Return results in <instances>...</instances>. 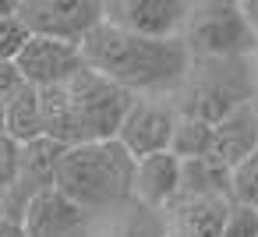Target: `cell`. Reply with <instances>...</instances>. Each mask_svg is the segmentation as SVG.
Here are the masks:
<instances>
[{
  "instance_id": "obj_1",
  "label": "cell",
  "mask_w": 258,
  "mask_h": 237,
  "mask_svg": "<svg viewBox=\"0 0 258 237\" xmlns=\"http://www.w3.org/2000/svg\"><path fill=\"white\" fill-rule=\"evenodd\" d=\"M82 53L92 71H99L103 78L117 82L135 96L177 92L195 61L184 39H145L110 22H103L82 43Z\"/></svg>"
},
{
  "instance_id": "obj_2",
  "label": "cell",
  "mask_w": 258,
  "mask_h": 237,
  "mask_svg": "<svg viewBox=\"0 0 258 237\" xmlns=\"http://www.w3.org/2000/svg\"><path fill=\"white\" fill-rule=\"evenodd\" d=\"M135 166L138 159L117 138L71 145L57 170V191L92 216L120 212L135 202Z\"/></svg>"
},
{
  "instance_id": "obj_3",
  "label": "cell",
  "mask_w": 258,
  "mask_h": 237,
  "mask_svg": "<svg viewBox=\"0 0 258 237\" xmlns=\"http://www.w3.org/2000/svg\"><path fill=\"white\" fill-rule=\"evenodd\" d=\"M258 96V68L254 57L237 61H191L184 85L177 89V113L198 117L205 124L226 121L233 110L254 103Z\"/></svg>"
},
{
  "instance_id": "obj_4",
  "label": "cell",
  "mask_w": 258,
  "mask_h": 237,
  "mask_svg": "<svg viewBox=\"0 0 258 237\" xmlns=\"http://www.w3.org/2000/svg\"><path fill=\"white\" fill-rule=\"evenodd\" d=\"M180 39L195 61H237L258 53V32L247 25L240 0H198Z\"/></svg>"
},
{
  "instance_id": "obj_5",
  "label": "cell",
  "mask_w": 258,
  "mask_h": 237,
  "mask_svg": "<svg viewBox=\"0 0 258 237\" xmlns=\"http://www.w3.org/2000/svg\"><path fill=\"white\" fill-rule=\"evenodd\" d=\"M68 96H71V113H75V128H78V145L113 142L124 128V117L131 113V106L138 99L135 92L103 78L89 64L75 82H68Z\"/></svg>"
},
{
  "instance_id": "obj_6",
  "label": "cell",
  "mask_w": 258,
  "mask_h": 237,
  "mask_svg": "<svg viewBox=\"0 0 258 237\" xmlns=\"http://www.w3.org/2000/svg\"><path fill=\"white\" fill-rule=\"evenodd\" d=\"M18 18L32 36L82 46L106 22V8L103 0H18Z\"/></svg>"
},
{
  "instance_id": "obj_7",
  "label": "cell",
  "mask_w": 258,
  "mask_h": 237,
  "mask_svg": "<svg viewBox=\"0 0 258 237\" xmlns=\"http://www.w3.org/2000/svg\"><path fill=\"white\" fill-rule=\"evenodd\" d=\"M106 22L145 36V39H180L191 18V0H103Z\"/></svg>"
},
{
  "instance_id": "obj_8",
  "label": "cell",
  "mask_w": 258,
  "mask_h": 237,
  "mask_svg": "<svg viewBox=\"0 0 258 237\" xmlns=\"http://www.w3.org/2000/svg\"><path fill=\"white\" fill-rule=\"evenodd\" d=\"M177 121H180V113H177L173 103L138 96L135 106H131V113L124 117V128H120L117 142L135 159H145V156H156V152H170Z\"/></svg>"
},
{
  "instance_id": "obj_9",
  "label": "cell",
  "mask_w": 258,
  "mask_h": 237,
  "mask_svg": "<svg viewBox=\"0 0 258 237\" xmlns=\"http://www.w3.org/2000/svg\"><path fill=\"white\" fill-rule=\"evenodd\" d=\"M15 64H18L25 85L57 89V85L75 82L85 71V53H82V46H71V43H60V39H46V36H32Z\"/></svg>"
},
{
  "instance_id": "obj_10",
  "label": "cell",
  "mask_w": 258,
  "mask_h": 237,
  "mask_svg": "<svg viewBox=\"0 0 258 237\" xmlns=\"http://www.w3.org/2000/svg\"><path fill=\"white\" fill-rule=\"evenodd\" d=\"M22 226L29 237H96V216L57 188L29 202Z\"/></svg>"
},
{
  "instance_id": "obj_11",
  "label": "cell",
  "mask_w": 258,
  "mask_h": 237,
  "mask_svg": "<svg viewBox=\"0 0 258 237\" xmlns=\"http://www.w3.org/2000/svg\"><path fill=\"white\" fill-rule=\"evenodd\" d=\"M184 191V159L173 152H156L138 159L135 166V202L149 212L177 205Z\"/></svg>"
},
{
  "instance_id": "obj_12",
  "label": "cell",
  "mask_w": 258,
  "mask_h": 237,
  "mask_svg": "<svg viewBox=\"0 0 258 237\" xmlns=\"http://www.w3.org/2000/svg\"><path fill=\"white\" fill-rule=\"evenodd\" d=\"M258 152V106L247 103L240 110H233L226 121L216 124V145H212V159L223 163L226 170H233L237 163H244L247 156Z\"/></svg>"
},
{
  "instance_id": "obj_13",
  "label": "cell",
  "mask_w": 258,
  "mask_h": 237,
  "mask_svg": "<svg viewBox=\"0 0 258 237\" xmlns=\"http://www.w3.org/2000/svg\"><path fill=\"white\" fill-rule=\"evenodd\" d=\"M8 113V135L22 145L43 138V92L36 85H25L15 99L4 103Z\"/></svg>"
},
{
  "instance_id": "obj_14",
  "label": "cell",
  "mask_w": 258,
  "mask_h": 237,
  "mask_svg": "<svg viewBox=\"0 0 258 237\" xmlns=\"http://www.w3.org/2000/svg\"><path fill=\"white\" fill-rule=\"evenodd\" d=\"M212 145H216V124H205L198 117H180L177 121V131H173V142H170V152L184 163L191 159H205L212 156Z\"/></svg>"
},
{
  "instance_id": "obj_15",
  "label": "cell",
  "mask_w": 258,
  "mask_h": 237,
  "mask_svg": "<svg viewBox=\"0 0 258 237\" xmlns=\"http://www.w3.org/2000/svg\"><path fill=\"white\" fill-rule=\"evenodd\" d=\"M230 202L244 209H258V152L230 170Z\"/></svg>"
},
{
  "instance_id": "obj_16",
  "label": "cell",
  "mask_w": 258,
  "mask_h": 237,
  "mask_svg": "<svg viewBox=\"0 0 258 237\" xmlns=\"http://www.w3.org/2000/svg\"><path fill=\"white\" fill-rule=\"evenodd\" d=\"M29 39H32V32H29V25L18 15L0 18V64H15Z\"/></svg>"
},
{
  "instance_id": "obj_17",
  "label": "cell",
  "mask_w": 258,
  "mask_h": 237,
  "mask_svg": "<svg viewBox=\"0 0 258 237\" xmlns=\"http://www.w3.org/2000/svg\"><path fill=\"white\" fill-rule=\"evenodd\" d=\"M22 152L25 145L15 142L11 135H0V195H8L18 177H22Z\"/></svg>"
},
{
  "instance_id": "obj_18",
  "label": "cell",
  "mask_w": 258,
  "mask_h": 237,
  "mask_svg": "<svg viewBox=\"0 0 258 237\" xmlns=\"http://www.w3.org/2000/svg\"><path fill=\"white\" fill-rule=\"evenodd\" d=\"M223 237H258V209L233 205L230 209V219L223 226Z\"/></svg>"
},
{
  "instance_id": "obj_19",
  "label": "cell",
  "mask_w": 258,
  "mask_h": 237,
  "mask_svg": "<svg viewBox=\"0 0 258 237\" xmlns=\"http://www.w3.org/2000/svg\"><path fill=\"white\" fill-rule=\"evenodd\" d=\"M22 89H25V78H22L18 64H0V103L15 99Z\"/></svg>"
},
{
  "instance_id": "obj_20",
  "label": "cell",
  "mask_w": 258,
  "mask_h": 237,
  "mask_svg": "<svg viewBox=\"0 0 258 237\" xmlns=\"http://www.w3.org/2000/svg\"><path fill=\"white\" fill-rule=\"evenodd\" d=\"M0 237H29V233H25L22 219H15V216H4V219H0Z\"/></svg>"
},
{
  "instance_id": "obj_21",
  "label": "cell",
  "mask_w": 258,
  "mask_h": 237,
  "mask_svg": "<svg viewBox=\"0 0 258 237\" xmlns=\"http://www.w3.org/2000/svg\"><path fill=\"white\" fill-rule=\"evenodd\" d=\"M240 11H244V18H247V25L258 32V0H240Z\"/></svg>"
},
{
  "instance_id": "obj_22",
  "label": "cell",
  "mask_w": 258,
  "mask_h": 237,
  "mask_svg": "<svg viewBox=\"0 0 258 237\" xmlns=\"http://www.w3.org/2000/svg\"><path fill=\"white\" fill-rule=\"evenodd\" d=\"M18 15V0H0V18H11Z\"/></svg>"
},
{
  "instance_id": "obj_23",
  "label": "cell",
  "mask_w": 258,
  "mask_h": 237,
  "mask_svg": "<svg viewBox=\"0 0 258 237\" xmlns=\"http://www.w3.org/2000/svg\"><path fill=\"white\" fill-rule=\"evenodd\" d=\"M113 237H145L138 226H127V230H120V233H113Z\"/></svg>"
},
{
  "instance_id": "obj_24",
  "label": "cell",
  "mask_w": 258,
  "mask_h": 237,
  "mask_svg": "<svg viewBox=\"0 0 258 237\" xmlns=\"http://www.w3.org/2000/svg\"><path fill=\"white\" fill-rule=\"evenodd\" d=\"M0 135H8V113H4V103H0Z\"/></svg>"
},
{
  "instance_id": "obj_25",
  "label": "cell",
  "mask_w": 258,
  "mask_h": 237,
  "mask_svg": "<svg viewBox=\"0 0 258 237\" xmlns=\"http://www.w3.org/2000/svg\"><path fill=\"white\" fill-rule=\"evenodd\" d=\"M8 216V209H4V195H0V219H4Z\"/></svg>"
}]
</instances>
